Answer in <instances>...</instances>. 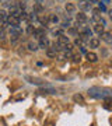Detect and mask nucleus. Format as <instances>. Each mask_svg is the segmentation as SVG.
<instances>
[{"instance_id": "f257e3e1", "label": "nucleus", "mask_w": 112, "mask_h": 126, "mask_svg": "<svg viewBox=\"0 0 112 126\" xmlns=\"http://www.w3.org/2000/svg\"><path fill=\"white\" fill-rule=\"evenodd\" d=\"M88 94L91 97H94V98L105 99L112 95V90H109V88H101V87H91L88 90Z\"/></svg>"}, {"instance_id": "f03ea898", "label": "nucleus", "mask_w": 112, "mask_h": 126, "mask_svg": "<svg viewBox=\"0 0 112 126\" xmlns=\"http://www.w3.org/2000/svg\"><path fill=\"white\" fill-rule=\"evenodd\" d=\"M7 23L10 27H20V18L14 17V16H9L7 17Z\"/></svg>"}, {"instance_id": "7ed1b4c3", "label": "nucleus", "mask_w": 112, "mask_h": 126, "mask_svg": "<svg viewBox=\"0 0 112 126\" xmlns=\"http://www.w3.org/2000/svg\"><path fill=\"white\" fill-rule=\"evenodd\" d=\"M101 39H102L104 42H107L108 45H112V34L111 32L104 31L102 34H101Z\"/></svg>"}, {"instance_id": "20e7f679", "label": "nucleus", "mask_w": 112, "mask_h": 126, "mask_svg": "<svg viewBox=\"0 0 112 126\" xmlns=\"http://www.w3.org/2000/svg\"><path fill=\"white\" fill-rule=\"evenodd\" d=\"M58 44H60L62 46H66L67 44H70V42H69V36H66L64 34L59 35V36H58Z\"/></svg>"}, {"instance_id": "39448f33", "label": "nucleus", "mask_w": 112, "mask_h": 126, "mask_svg": "<svg viewBox=\"0 0 112 126\" xmlns=\"http://www.w3.org/2000/svg\"><path fill=\"white\" fill-rule=\"evenodd\" d=\"M93 20L97 21V23H101L102 17H101V11H99V9H94V10H93Z\"/></svg>"}, {"instance_id": "423d86ee", "label": "nucleus", "mask_w": 112, "mask_h": 126, "mask_svg": "<svg viewBox=\"0 0 112 126\" xmlns=\"http://www.w3.org/2000/svg\"><path fill=\"white\" fill-rule=\"evenodd\" d=\"M85 59L88 60V62H91V63H94V62H97V59H98V56L94 53V52H87L85 53Z\"/></svg>"}, {"instance_id": "0eeeda50", "label": "nucleus", "mask_w": 112, "mask_h": 126, "mask_svg": "<svg viewBox=\"0 0 112 126\" xmlns=\"http://www.w3.org/2000/svg\"><path fill=\"white\" fill-rule=\"evenodd\" d=\"M38 46L42 48V49H45V48L48 49V46H49V41H48V38H46V36H42V38L39 39V45Z\"/></svg>"}, {"instance_id": "6e6552de", "label": "nucleus", "mask_w": 112, "mask_h": 126, "mask_svg": "<svg viewBox=\"0 0 112 126\" xmlns=\"http://www.w3.org/2000/svg\"><path fill=\"white\" fill-rule=\"evenodd\" d=\"M79 7H80L81 10H90L91 9V4H90L87 0H80V1H79Z\"/></svg>"}, {"instance_id": "1a4fd4ad", "label": "nucleus", "mask_w": 112, "mask_h": 126, "mask_svg": "<svg viewBox=\"0 0 112 126\" xmlns=\"http://www.w3.org/2000/svg\"><path fill=\"white\" fill-rule=\"evenodd\" d=\"M76 20H77V24H84L87 21V16L84 13H79L76 16Z\"/></svg>"}, {"instance_id": "9d476101", "label": "nucleus", "mask_w": 112, "mask_h": 126, "mask_svg": "<svg viewBox=\"0 0 112 126\" xmlns=\"http://www.w3.org/2000/svg\"><path fill=\"white\" fill-rule=\"evenodd\" d=\"M36 20L39 21L41 24H48V21H49V17L46 16V14H39V16H36Z\"/></svg>"}, {"instance_id": "9b49d317", "label": "nucleus", "mask_w": 112, "mask_h": 126, "mask_svg": "<svg viewBox=\"0 0 112 126\" xmlns=\"http://www.w3.org/2000/svg\"><path fill=\"white\" fill-rule=\"evenodd\" d=\"M32 35L35 36V38H38V39H41L42 36H45V28H38V30H35Z\"/></svg>"}, {"instance_id": "f8f14e48", "label": "nucleus", "mask_w": 112, "mask_h": 126, "mask_svg": "<svg viewBox=\"0 0 112 126\" xmlns=\"http://www.w3.org/2000/svg\"><path fill=\"white\" fill-rule=\"evenodd\" d=\"M64 9H66V11L69 14H72V13H74V11H76V6L72 4V3H66V4H64Z\"/></svg>"}, {"instance_id": "ddd939ff", "label": "nucleus", "mask_w": 112, "mask_h": 126, "mask_svg": "<svg viewBox=\"0 0 112 126\" xmlns=\"http://www.w3.org/2000/svg\"><path fill=\"white\" fill-rule=\"evenodd\" d=\"M88 42H90V48H98L99 46V39L98 38H91Z\"/></svg>"}, {"instance_id": "4468645a", "label": "nucleus", "mask_w": 112, "mask_h": 126, "mask_svg": "<svg viewBox=\"0 0 112 126\" xmlns=\"http://www.w3.org/2000/svg\"><path fill=\"white\" fill-rule=\"evenodd\" d=\"M38 93H39V94H56V90L48 87V88H42V90H39Z\"/></svg>"}, {"instance_id": "2eb2a0df", "label": "nucleus", "mask_w": 112, "mask_h": 126, "mask_svg": "<svg viewBox=\"0 0 112 126\" xmlns=\"http://www.w3.org/2000/svg\"><path fill=\"white\" fill-rule=\"evenodd\" d=\"M27 80L30 81L31 84H38V86L44 84V83H42V80H39V79H35V77H27Z\"/></svg>"}, {"instance_id": "dca6fc26", "label": "nucleus", "mask_w": 112, "mask_h": 126, "mask_svg": "<svg viewBox=\"0 0 112 126\" xmlns=\"http://www.w3.org/2000/svg\"><path fill=\"white\" fill-rule=\"evenodd\" d=\"M94 31L97 32V34H98V35H101V34H102L104 32V25H101V24L99 23H97L94 25Z\"/></svg>"}, {"instance_id": "f3484780", "label": "nucleus", "mask_w": 112, "mask_h": 126, "mask_svg": "<svg viewBox=\"0 0 112 126\" xmlns=\"http://www.w3.org/2000/svg\"><path fill=\"white\" fill-rule=\"evenodd\" d=\"M46 55H48V58H56L58 52H56L53 48H48V49H46Z\"/></svg>"}, {"instance_id": "a211bd4d", "label": "nucleus", "mask_w": 112, "mask_h": 126, "mask_svg": "<svg viewBox=\"0 0 112 126\" xmlns=\"http://www.w3.org/2000/svg\"><path fill=\"white\" fill-rule=\"evenodd\" d=\"M38 48H39V46L36 45L35 42H32V41H31V42H28V49H30V50L35 52V50H38Z\"/></svg>"}, {"instance_id": "6ab92c4d", "label": "nucleus", "mask_w": 112, "mask_h": 126, "mask_svg": "<svg viewBox=\"0 0 112 126\" xmlns=\"http://www.w3.org/2000/svg\"><path fill=\"white\" fill-rule=\"evenodd\" d=\"M73 99H74L76 102H80V104L84 102V98H83V95H80V94H76L74 97H73Z\"/></svg>"}, {"instance_id": "aec40b11", "label": "nucleus", "mask_w": 112, "mask_h": 126, "mask_svg": "<svg viewBox=\"0 0 112 126\" xmlns=\"http://www.w3.org/2000/svg\"><path fill=\"white\" fill-rule=\"evenodd\" d=\"M34 11L41 13V11H42V4H41V3H35V4H34Z\"/></svg>"}, {"instance_id": "412c9836", "label": "nucleus", "mask_w": 112, "mask_h": 126, "mask_svg": "<svg viewBox=\"0 0 112 126\" xmlns=\"http://www.w3.org/2000/svg\"><path fill=\"white\" fill-rule=\"evenodd\" d=\"M52 34L56 35V36H59V35H62L63 32H62V30H59V28H53V30H52Z\"/></svg>"}, {"instance_id": "4be33fe9", "label": "nucleus", "mask_w": 112, "mask_h": 126, "mask_svg": "<svg viewBox=\"0 0 112 126\" xmlns=\"http://www.w3.org/2000/svg\"><path fill=\"white\" fill-rule=\"evenodd\" d=\"M69 34H70V35H77L79 36V30H76V28H69Z\"/></svg>"}, {"instance_id": "5701e85b", "label": "nucleus", "mask_w": 112, "mask_h": 126, "mask_svg": "<svg viewBox=\"0 0 112 126\" xmlns=\"http://www.w3.org/2000/svg\"><path fill=\"white\" fill-rule=\"evenodd\" d=\"M83 44H84V42H83V39H81V38H77L76 41H74V45H77V46H83Z\"/></svg>"}, {"instance_id": "b1692460", "label": "nucleus", "mask_w": 112, "mask_h": 126, "mask_svg": "<svg viewBox=\"0 0 112 126\" xmlns=\"http://www.w3.org/2000/svg\"><path fill=\"white\" fill-rule=\"evenodd\" d=\"M72 58H73V60H74V62H80L81 56H80V53H74V55H72Z\"/></svg>"}, {"instance_id": "393cba45", "label": "nucleus", "mask_w": 112, "mask_h": 126, "mask_svg": "<svg viewBox=\"0 0 112 126\" xmlns=\"http://www.w3.org/2000/svg\"><path fill=\"white\" fill-rule=\"evenodd\" d=\"M34 31H35L34 25H31V24H30V25L27 27V32H28V34H34Z\"/></svg>"}, {"instance_id": "a878e982", "label": "nucleus", "mask_w": 112, "mask_h": 126, "mask_svg": "<svg viewBox=\"0 0 112 126\" xmlns=\"http://www.w3.org/2000/svg\"><path fill=\"white\" fill-rule=\"evenodd\" d=\"M50 21H52V23H55V24H56V23H58V21H59V17H58V16H52V17H50Z\"/></svg>"}, {"instance_id": "bb28decb", "label": "nucleus", "mask_w": 112, "mask_h": 126, "mask_svg": "<svg viewBox=\"0 0 112 126\" xmlns=\"http://www.w3.org/2000/svg\"><path fill=\"white\" fill-rule=\"evenodd\" d=\"M4 36H6L4 30H0V41H3V39H4Z\"/></svg>"}, {"instance_id": "cd10ccee", "label": "nucleus", "mask_w": 112, "mask_h": 126, "mask_svg": "<svg viewBox=\"0 0 112 126\" xmlns=\"http://www.w3.org/2000/svg\"><path fill=\"white\" fill-rule=\"evenodd\" d=\"M105 10H107L105 4H101V3H99V11H105Z\"/></svg>"}, {"instance_id": "c85d7f7f", "label": "nucleus", "mask_w": 112, "mask_h": 126, "mask_svg": "<svg viewBox=\"0 0 112 126\" xmlns=\"http://www.w3.org/2000/svg\"><path fill=\"white\" fill-rule=\"evenodd\" d=\"M87 1H88L90 4H94V3H99L98 0H87Z\"/></svg>"}, {"instance_id": "c756f323", "label": "nucleus", "mask_w": 112, "mask_h": 126, "mask_svg": "<svg viewBox=\"0 0 112 126\" xmlns=\"http://www.w3.org/2000/svg\"><path fill=\"white\" fill-rule=\"evenodd\" d=\"M102 3H104V4H108V3H109V0H102Z\"/></svg>"}, {"instance_id": "7c9ffc66", "label": "nucleus", "mask_w": 112, "mask_h": 126, "mask_svg": "<svg viewBox=\"0 0 112 126\" xmlns=\"http://www.w3.org/2000/svg\"><path fill=\"white\" fill-rule=\"evenodd\" d=\"M109 18H111V21H112V10H109Z\"/></svg>"}]
</instances>
